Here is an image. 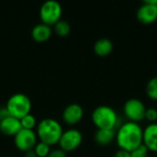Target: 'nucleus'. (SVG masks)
<instances>
[{
	"mask_svg": "<svg viewBox=\"0 0 157 157\" xmlns=\"http://www.w3.org/2000/svg\"><path fill=\"white\" fill-rule=\"evenodd\" d=\"M144 130L137 122L123 123L116 133V142L120 149L132 152L143 144Z\"/></svg>",
	"mask_w": 157,
	"mask_h": 157,
	"instance_id": "1",
	"label": "nucleus"
},
{
	"mask_svg": "<svg viewBox=\"0 0 157 157\" xmlns=\"http://www.w3.org/2000/svg\"><path fill=\"white\" fill-rule=\"evenodd\" d=\"M63 128L58 121L52 118H44L37 124V137L40 142L53 145L59 143Z\"/></svg>",
	"mask_w": 157,
	"mask_h": 157,
	"instance_id": "2",
	"label": "nucleus"
},
{
	"mask_svg": "<svg viewBox=\"0 0 157 157\" xmlns=\"http://www.w3.org/2000/svg\"><path fill=\"white\" fill-rule=\"evenodd\" d=\"M92 121L98 129L114 130L118 122L116 111L109 106L101 105L97 107L91 115Z\"/></svg>",
	"mask_w": 157,
	"mask_h": 157,
	"instance_id": "3",
	"label": "nucleus"
},
{
	"mask_svg": "<svg viewBox=\"0 0 157 157\" xmlns=\"http://www.w3.org/2000/svg\"><path fill=\"white\" fill-rule=\"evenodd\" d=\"M6 109L10 116L20 120L25 115L30 113L31 100L23 93L13 94L6 101Z\"/></svg>",
	"mask_w": 157,
	"mask_h": 157,
	"instance_id": "4",
	"label": "nucleus"
},
{
	"mask_svg": "<svg viewBox=\"0 0 157 157\" xmlns=\"http://www.w3.org/2000/svg\"><path fill=\"white\" fill-rule=\"evenodd\" d=\"M63 8L61 4L56 0H46L40 8V18L41 23L53 26L61 19Z\"/></svg>",
	"mask_w": 157,
	"mask_h": 157,
	"instance_id": "5",
	"label": "nucleus"
},
{
	"mask_svg": "<svg viewBox=\"0 0 157 157\" xmlns=\"http://www.w3.org/2000/svg\"><path fill=\"white\" fill-rule=\"evenodd\" d=\"M83 141L82 132L77 129H68L63 131L59 140V145L64 152H71L80 146Z\"/></svg>",
	"mask_w": 157,
	"mask_h": 157,
	"instance_id": "6",
	"label": "nucleus"
},
{
	"mask_svg": "<svg viewBox=\"0 0 157 157\" xmlns=\"http://www.w3.org/2000/svg\"><path fill=\"white\" fill-rule=\"evenodd\" d=\"M123 111L130 121L138 123L144 119L146 108L140 99L130 98L124 103Z\"/></svg>",
	"mask_w": 157,
	"mask_h": 157,
	"instance_id": "7",
	"label": "nucleus"
},
{
	"mask_svg": "<svg viewBox=\"0 0 157 157\" xmlns=\"http://www.w3.org/2000/svg\"><path fill=\"white\" fill-rule=\"evenodd\" d=\"M14 144L16 147L22 151L28 152L33 150L37 144V134L33 130L22 129L14 136Z\"/></svg>",
	"mask_w": 157,
	"mask_h": 157,
	"instance_id": "8",
	"label": "nucleus"
},
{
	"mask_svg": "<svg viewBox=\"0 0 157 157\" xmlns=\"http://www.w3.org/2000/svg\"><path fill=\"white\" fill-rule=\"evenodd\" d=\"M137 19L143 24H152L157 19V0H146L136 12Z\"/></svg>",
	"mask_w": 157,
	"mask_h": 157,
	"instance_id": "9",
	"label": "nucleus"
},
{
	"mask_svg": "<svg viewBox=\"0 0 157 157\" xmlns=\"http://www.w3.org/2000/svg\"><path fill=\"white\" fill-rule=\"evenodd\" d=\"M84 115L83 108L77 103H71L67 105L63 111V120L68 125H75L78 123Z\"/></svg>",
	"mask_w": 157,
	"mask_h": 157,
	"instance_id": "10",
	"label": "nucleus"
},
{
	"mask_svg": "<svg viewBox=\"0 0 157 157\" xmlns=\"http://www.w3.org/2000/svg\"><path fill=\"white\" fill-rule=\"evenodd\" d=\"M21 130L19 119H17L9 114L0 120V132L7 136H15Z\"/></svg>",
	"mask_w": 157,
	"mask_h": 157,
	"instance_id": "11",
	"label": "nucleus"
},
{
	"mask_svg": "<svg viewBox=\"0 0 157 157\" xmlns=\"http://www.w3.org/2000/svg\"><path fill=\"white\" fill-rule=\"evenodd\" d=\"M143 144L149 151L157 153V123H151L144 128Z\"/></svg>",
	"mask_w": 157,
	"mask_h": 157,
	"instance_id": "12",
	"label": "nucleus"
},
{
	"mask_svg": "<svg viewBox=\"0 0 157 157\" xmlns=\"http://www.w3.org/2000/svg\"><path fill=\"white\" fill-rule=\"evenodd\" d=\"M52 27L44 23H39L35 25L31 30V37L35 41L43 42L49 40L52 36Z\"/></svg>",
	"mask_w": 157,
	"mask_h": 157,
	"instance_id": "13",
	"label": "nucleus"
},
{
	"mask_svg": "<svg viewBox=\"0 0 157 157\" xmlns=\"http://www.w3.org/2000/svg\"><path fill=\"white\" fill-rule=\"evenodd\" d=\"M113 50V43L108 38L98 39L94 44V52L98 56H107Z\"/></svg>",
	"mask_w": 157,
	"mask_h": 157,
	"instance_id": "14",
	"label": "nucleus"
},
{
	"mask_svg": "<svg viewBox=\"0 0 157 157\" xmlns=\"http://www.w3.org/2000/svg\"><path fill=\"white\" fill-rule=\"evenodd\" d=\"M115 136L114 130L98 129L95 133V141L99 145H108L114 140Z\"/></svg>",
	"mask_w": 157,
	"mask_h": 157,
	"instance_id": "15",
	"label": "nucleus"
},
{
	"mask_svg": "<svg viewBox=\"0 0 157 157\" xmlns=\"http://www.w3.org/2000/svg\"><path fill=\"white\" fill-rule=\"evenodd\" d=\"M53 30L59 37H66L71 31V26L66 20L60 19L53 25Z\"/></svg>",
	"mask_w": 157,
	"mask_h": 157,
	"instance_id": "16",
	"label": "nucleus"
},
{
	"mask_svg": "<svg viewBox=\"0 0 157 157\" xmlns=\"http://www.w3.org/2000/svg\"><path fill=\"white\" fill-rule=\"evenodd\" d=\"M146 94L153 100H157V76L151 78L146 85Z\"/></svg>",
	"mask_w": 157,
	"mask_h": 157,
	"instance_id": "17",
	"label": "nucleus"
},
{
	"mask_svg": "<svg viewBox=\"0 0 157 157\" xmlns=\"http://www.w3.org/2000/svg\"><path fill=\"white\" fill-rule=\"evenodd\" d=\"M20 124H21V128L22 129H28V130H33V128L36 126L37 121H36V118L31 114L29 113L27 115H25L24 117H22L20 120Z\"/></svg>",
	"mask_w": 157,
	"mask_h": 157,
	"instance_id": "18",
	"label": "nucleus"
},
{
	"mask_svg": "<svg viewBox=\"0 0 157 157\" xmlns=\"http://www.w3.org/2000/svg\"><path fill=\"white\" fill-rule=\"evenodd\" d=\"M33 150L38 157H47L51 152V146L49 144L40 141L36 144Z\"/></svg>",
	"mask_w": 157,
	"mask_h": 157,
	"instance_id": "19",
	"label": "nucleus"
},
{
	"mask_svg": "<svg viewBox=\"0 0 157 157\" xmlns=\"http://www.w3.org/2000/svg\"><path fill=\"white\" fill-rule=\"evenodd\" d=\"M148 149L145 147V145L143 144L142 145H140L138 148H136L135 150L131 152V155L132 157H147L148 154Z\"/></svg>",
	"mask_w": 157,
	"mask_h": 157,
	"instance_id": "20",
	"label": "nucleus"
},
{
	"mask_svg": "<svg viewBox=\"0 0 157 157\" xmlns=\"http://www.w3.org/2000/svg\"><path fill=\"white\" fill-rule=\"evenodd\" d=\"M144 119H146L147 121H151L152 123H154L157 120V109L155 108H149L146 109L145 111V117Z\"/></svg>",
	"mask_w": 157,
	"mask_h": 157,
	"instance_id": "21",
	"label": "nucleus"
},
{
	"mask_svg": "<svg viewBox=\"0 0 157 157\" xmlns=\"http://www.w3.org/2000/svg\"><path fill=\"white\" fill-rule=\"evenodd\" d=\"M47 157H66V152L62 150L61 148L51 150L50 154Z\"/></svg>",
	"mask_w": 157,
	"mask_h": 157,
	"instance_id": "22",
	"label": "nucleus"
},
{
	"mask_svg": "<svg viewBox=\"0 0 157 157\" xmlns=\"http://www.w3.org/2000/svg\"><path fill=\"white\" fill-rule=\"evenodd\" d=\"M114 157H132V155H131V152H128V151L120 149V150L115 154V156Z\"/></svg>",
	"mask_w": 157,
	"mask_h": 157,
	"instance_id": "23",
	"label": "nucleus"
},
{
	"mask_svg": "<svg viewBox=\"0 0 157 157\" xmlns=\"http://www.w3.org/2000/svg\"><path fill=\"white\" fill-rule=\"evenodd\" d=\"M25 157H38L36 153L34 152V150H30L25 153Z\"/></svg>",
	"mask_w": 157,
	"mask_h": 157,
	"instance_id": "24",
	"label": "nucleus"
}]
</instances>
